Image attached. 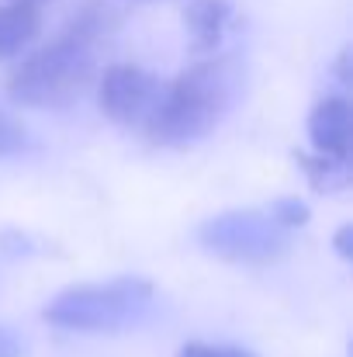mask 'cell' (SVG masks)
<instances>
[{"label": "cell", "instance_id": "cell-1", "mask_svg": "<svg viewBox=\"0 0 353 357\" xmlns=\"http://www.w3.org/2000/svg\"><path fill=\"white\" fill-rule=\"evenodd\" d=\"M121 28V14L104 0H84L59 35L35 49L7 77V98L21 108H66L94 80L104 45Z\"/></svg>", "mask_w": 353, "mask_h": 357}, {"label": "cell", "instance_id": "cell-2", "mask_svg": "<svg viewBox=\"0 0 353 357\" xmlns=\"http://www.w3.org/2000/svg\"><path fill=\"white\" fill-rule=\"evenodd\" d=\"M242 98V63L235 56H208L191 63L173 84L163 87L159 108L146 125L156 146H191L215 132Z\"/></svg>", "mask_w": 353, "mask_h": 357}, {"label": "cell", "instance_id": "cell-3", "mask_svg": "<svg viewBox=\"0 0 353 357\" xmlns=\"http://www.w3.org/2000/svg\"><path fill=\"white\" fill-rule=\"evenodd\" d=\"M156 298L149 278H115L104 284H77L59 291L42 319L66 333H118L135 326Z\"/></svg>", "mask_w": 353, "mask_h": 357}, {"label": "cell", "instance_id": "cell-4", "mask_svg": "<svg viewBox=\"0 0 353 357\" xmlns=\"http://www.w3.org/2000/svg\"><path fill=\"white\" fill-rule=\"evenodd\" d=\"M198 243L233 264H270L291 246V233L281 229L267 208H233L198 226Z\"/></svg>", "mask_w": 353, "mask_h": 357}, {"label": "cell", "instance_id": "cell-5", "mask_svg": "<svg viewBox=\"0 0 353 357\" xmlns=\"http://www.w3.org/2000/svg\"><path fill=\"white\" fill-rule=\"evenodd\" d=\"M163 80L142 66H132V63H118L108 66L101 73V84H97V101L104 108V115L118 125H149V119L156 115L159 108V98H163Z\"/></svg>", "mask_w": 353, "mask_h": 357}, {"label": "cell", "instance_id": "cell-6", "mask_svg": "<svg viewBox=\"0 0 353 357\" xmlns=\"http://www.w3.org/2000/svg\"><path fill=\"white\" fill-rule=\"evenodd\" d=\"M350 125L353 112L343 94L322 98L308 115V139H312L315 153L333 156V160H347L350 156Z\"/></svg>", "mask_w": 353, "mask_h": 357}, {"label": "cell", "instance_id": "cell-7", "mask_svg": "<svg viewBox=\"0 0 353 357\" xmlns=\"http://www.w3.org/2000/svg\"><path fill=\"white\" fill-rule=\"evenodd\" d=\"M233 21H235L233 0H191L184 7V28H187L191 45L198 52H215V45L226 38Z\"/></svg>", "mask_w": 353, "mask_h": 357}, {"label": "cell", "instance_id": "cell-8", "mask_svg": "<svg viewBox=\"0 0 353 357\" xmlns=\"http://www.w3.org/2000/svg\"><path fill=\"white\" fill-rule=\"evenodd\" d=\"M38 28H42L38 3H28V0H7V3H0V63L21 56L35 42Z\"/></svg>", "mask_w": 353, "mask_h": 357}, {"label": "cell", "instance_id": "cell-9", "mask_svg": "<svg viewBox=\"0 0 353 357\" xmlns=\"http://www.w3.org/2000/svg\"><path fill=\"white\" fill-rule=\"evenodd\" d=\"M295 160L301 163L308 184L315 191H343L350 184V167L347 160H333V156H319V153H295Z\"/></svg>", "mask_w": 353, "mask_h": 357}, {"label": "cell", "instance_id": "cell-10", "mask_svg": "<svg viewBox=\"0 0 353 357\" xmlns=\"http://www.w3.org/2000/svg\"><path fill=\"white\" fill-rule=\"evenodd\" d=\"M267 212H270V219H274L281 229H288L291 236L308 222V205L298 202V198H277V202L267 205Z\"/></svg>", "mask_w": 353, "mask_h": 357}, {"label": "cell", "instance_id": "cell-11", "mask_svg": "<svg viewBox=\"0 0 353 357\" xmlns=\"http://www.w3.org/2000/svg\"><path fill=\"white\" fill-rule=\"evenodd\" d=\"M28 142H31L28 128L14 119V115L0 112V160H3V156H17V153H24Z\"/></svg>", "mask_w": 353, "mask_h": 357}, {"label": "cell", "instance_id": "cell-12", "mask_svg": "<svg viewBox=\"0 0 353 357\" xmlns=\"http://www.w3.org/2000/svg\"><path fill=\"white\" fill-rule=\"evenodd\" d=\"M177 357H260L249 347H235V344H205V340H191L184 344Z\"/></svg>", "mask_w": 353, "mask_h": 357}, {"label": "cell", "instance_id": "cell-13", "mask_svg": "<svg viewBox=\"0 0 353 357\" xmlns=\"http://www.w3.org/2000/svg\"><path fill=\"white\" fill-rule=\"evenodd\" d=\"M0 357H21V340L7 326H0Z\"/></svg>", "mask_w": 353, "mask_h": 357}, {"label": "cell", "instance_id": "cell-14", "mask_svg": "<svg viewBox=\"0 0 353 357\" xmlns=\"http://www.w3.org/2000/svg\"><path fill=\"white\" fill-rule=\"evenodd\" d=\"M350 236H353L350 226H340V233H336V253H340V260H350Z\"/></svg>", "mask_w": 353, "mask_h": 357}, {"label": "cell", "instance_id": "cell-15", "mask_svg": "<svg viewBox=\"0 0 353 357\" xmlns=\"http://www.w3.org/2000/svg\"><path fill=\"white\" fill-rule=\"evenodd\" d=\"M28 3H38V0H28Z\"/></svg>", "mask_w": 353, "mask_h": 357}]
</instances>
